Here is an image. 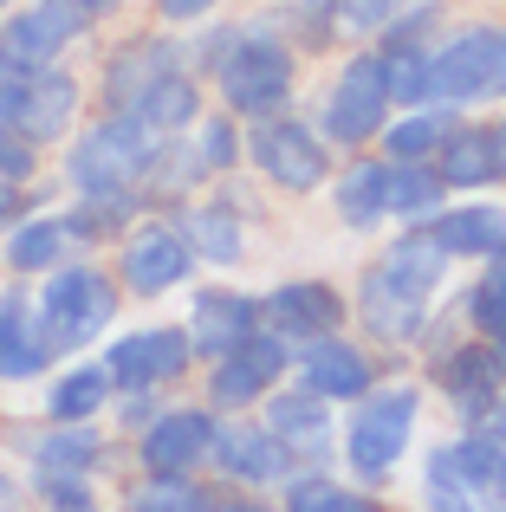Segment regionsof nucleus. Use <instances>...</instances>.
Returning a JSON list of instances; mask_svg holds the SVG:
<instances>
[{"label":"nucleus","instance_id":"1","mask_svg":"<svg viewBox=\"0 0 506 512\" xmlns=\"http://www.w3.org/2000/svg\"><path fill=\"white\" fill-rule=\"evenodd\" d=\"M182 39H189V65L202 72L208 98H215L221 111H234L241 124H260V117H279V111H292V104H305V72H312V65H305L299 46L273 26L266 0L215 13V20H202Z\"/></svg>","mask_w":506,"mask_h":512},{"label":"nucleus","instance_id":"2","mask_svg":"<svg viewBox=\"0 0 506 512\" xmlns=\"http://www.w3.org/2000/svg\"><path fill=\"white\" fill-rule=\"evenodd\" d=\"M429 104L500 111L506 104V13L461 0L429 46Z\"/></svg>","mask_w":506,"mask_h":512},{"label":"nucleus","instance_id":"3","mask_svg":"<svg viewBox=\"0 0 506 512\" xmlns=\"http://www.w3.org/2000/svg\"><path fill=\"white\" fill-rule=\"evenodd\" d=\"M163 150L143 117L130 111H91L72 137L52 150V175L65 195H150V163Z\"/></svg>","mask_w":506,"mask_h":512},{"label":"nucleus","instance_id":"4","mask_svg":"<svg viewBox=\"0 0 506 512\" xmlns=\"http://www.w3.org/2000/svg\"><path fill=\"white\" fill-rule=\"evenodd\" d=\"M312 124L325 130V143L338 156H357V150H377L383 124L396 117V91H390V65H383L377 46H344L325 59L312 98H305Z\"/></svg>","mask_w":506,"mask_h":512},{"label":"nucleus","instance_id":"5","mask_svg":"<svg viewBox=\"0 0 506 512\" xmlns=\"http://www.w3.org/2000/svg\"><path fill=\"white\" fill-rule=\"evenodd\" d=\"M124 286H117L111 260L98 253H72L65 266H52L46 279H33V312H39V331L59 357H85L98 350L104 338L117 331L124 318Z\"/></svg>","mask_w":506,"mask_h":512},{"label":"nucleus","instance_id":"6","mask_svg":"<svg viewBox=\"0 0 506 512\" xmlns=\"http://www.w3.org/2000/svg\"><path fill=\"white\" fill-rule=\"evenodd\" d=\"M422 409H429V389L416 376H383L370 396H357L351 409L338 415V454L357 474V487H383L396 480V467L416 448Z\"/></svg>","mask_w":506,"mask_h":512},{"label":"nucleus","instance_id":"7","mask_svg":"<svg viewBox=\"0 0 506 512\" xmlns=\"http://www.w3.org/2000/svg\"><path fill=\"white\" fill-rule=\"evenodd\" d=\"M189 65V39L156 26L150 13L111 26L91 39L85 52V78H91V111H137V98L150 85H163L169 72Z\"/></svg>","mask_w":506,"mask_h":512},{"label":"nucleus","instance_id":"8","mask_svg":"<svg viewBox=\"0 0 506 512\" xmlns=\"http://www.w3.org/2000/svg\"><path fill=\"white\" fill-rule=\"evenodd\" d=\"M331 169H338V150L325 143V130L312 124V111H305V104L247 124V175L260 188H273V195H286V201L325 195Z\"/></svg>","mask_w":506,"mask_h":512},{"label":"nucleus","instance_id":"9","mask_svg":"<svg viewBox=\"0 0 506 512\" xmlns=\"http://www.w3.org/2000/svg\"><path fill=\"white\" fill-rule=\"evenodd\" d=\"M111 273H117V286H124L130 305H163V299H176V292H189L195 279H202V260H195L176 208H150L111 247Z\"/></svg>","mask_w":506,"mask_h":512},{"label":"nucleus","instance_id":"10","mask_svg":"<svg viewBox=\"0 0 506 512\" xmlns=\"http://www.w3.org/2000/svg\"><path fill=\"white\" fill-rule=\"evenodd\" d=\"M104 370H111L117 389H182L189 376H202V357H195V338L182 318H137V325H117L111 338L98 344Z\"/></svg>","mask_w":506,"mask_h":512},{"label":"nucleus","instance_id":"11","mask_svg":"<svg viewBox=\"0 0 506 512\" xmlns=\"http://www.w3.org/2000/svg\"><path fill=\"white\" fill-rule=\"evenodd\" d=\"M91 26L78 20L72 0H13L0 13V65L13 72H46V65H72L91 52Z\"/></svg>","mask_w":506,"mask_h":512},{"label":"nucleus","instance_id":"12","mask_svg":"<svg viewBox=\"0 0 506 512\" xmlns=\"http://www.w3.org/2000/svg\"><path fill=\"white\" fill-rule=\"evenodd\" d=\"M292 376V344L279 331H253L241 350L202 363V402L215 415H253Z\"/></svg>","mask_w":506,"mask_h":512},{"label":"nucleus","instance_id":"13","mask_svg":"<svg viewBox=\"0 0 506 512\" xmlns=\"http://www.w3.org/2000/svg\"><path fill=\"white\" fill-rule=\"evenodd\" d=\"M292 383H305L312 396H325L331 409H351L357 396H370V389L383 383V350L364 344L351 325L325 331V338L292 350Z\"/></svg>","mask_w":506,"mask_h":512},{"label":"nucleus","instance_id":"14","mask_svg":"<svg viewBox=\"0 0 506 512\" xmlns=\"http://www.w3.org/2000/svg\"><path fill=\"white\" fill-rule=\"evenodd\" d=\"M182 325H189V338H195V357L215 363V357H228V350H241L253 331H266V312H260V292H247L234 273H208V279L189 286Z\"/></svg>","mask_w":506,"mask_h":512},{"label":"nucleus","instance_id":"15","mask_svg":"<svg viewBox=\"0 0 506 512\" xmlns=\"http://www.w3.org/2000/svg\"><path fill=\"white\" fill-rule=\"evenodd\" d=\"M260 312H266V331H279L292 350L325 338V331H344L351 325V292L325 273H286L260 292Z\"/></svg>","mask_w":506,"mask_h":512},{"label":"nucleus","instance_id":"16","mask_svg":"<svg viewBox=\"0 0 506 512\" xmlns=\"http://www.w3.org/2000/svg\"><path fill=\"white\" fill-rule=\"evenodd\" d=\"M215 428H221V415L208 402H163V415L137 435V467L150 480H195L208 467Z\"/></svg>","mask_w":506,"mask_h":512},{"label":"nucleus","instance_id":"17","mask_svg":"<svg viewBox=\"0 0 506 512\" xmlns=\"http://www.w3.org/2000/svg\"><path fill=\"white\" fill-rule=\"evenodd\" d=\"M59 370V350L46 344L33 312V286L7 279L0 286V389H26V383H46Z\"/></svg>","mask_w":506,"mask_h":512},{"label":"nucleus","instance_id":"18","mask_svg":"<svg viewBox=\"0 0 506 512\" xmlns=\"http://www.w3.org/2000/svg\"><path fill=\"white\" fill-rule=\"evenodd\" d=\"M208 467L228 474V480H247V487H273V480H292V448L260 422V415H221Z\"/></svg>","mask_w":506,"mask_h":512},{"label":"nucleus","instance_id":"19","mask_svg":"<svg viewBox=\"0 0 506 512\" xmlns=\"http://www.w3.org/2000/svg\"><path fill=\"white\" fill-rule=\"evenodd\" d=\"M325 195H331V214H338L344 234H377V227H390V156L383 150L338 156Z\"/></svg>","mask_w":506,"mask_h":512},{"label":"nucleus","instance_id":"20","mask_svg":"<svg viewBox=\"0 0 506 512\" xmlns=\"http://www.w3.org/2000/svg\"><path fill=\"white\" fill-rule=\"evenodd\" d=\"M429 227H435V240L448 247L455 266L500 260L506 253V188H494V195H455Z\"/></svg>","mask_w":506,"mask_h":512},{"label":"nucleus","instance_id":"21","mask_svg":"<svg viewBox=\"0 0 506 512\" xmlns=\"http://www.w3.org/2000/svg\"><path fill=\"white\" fill-rule=\"evenodd\" d=\"M253 415H260V422L292 448V461H299V454H305V461H318L325 448H338V409H331L325 396H312L305 383H292V376Z\"/></svg>","mask_w":506,"mask_h":512},{"label":"nucleus","instance_id":"22","mask_svg":"<svg viewBox=\"0 0 506 512\" xmlns=\"http://www.w3.org/2000/svg\"><path fill=\"white\" fill-rule=\"evenodd\" d=\"M72 234H65V214L59 208H26L20 221L0 234V273L20 279V286H33V279H46L52 266L72 260Z\"/></svg>","mask_w":506,"mask_h":512},{"label":"nucleus","instance_id":"23","mask_svg":"<svg viewBox=\"0 0 506 512\" xmlns=\"http://www.w3.org/2000/svg\"><path fill=\"white\" fill-rule=\"evenodd\" d=\"M435 169H442L448 195H494L500 188V150H494V111H468L455 130H448L442 156H435Z\"/></svg>","mask_w":506,"mask_h":512},{"label":"nucleus","instance_id":"24","mask_svg":"<svg viewBox=\"0 0 506 512\" xmlns=\"http://www.w3.org/2000/svg\"><path fill=\"white\" fill-rule=\"evenodd\" d=\"M111 370H104L98 350L85 357H59V370L46 376V422H104L111 415Z\"/></svg>","mask_w":506,"mask_h":512},{"label":"nucleus","instance_id":"25","mask_svg":"<svg viewBox=\"0 0 506 512\" xmlns=\"http://www.w3.org/2000/svg\"><path fill=\"white\" fill-rule=\"evenodd\" d=\"M208 85H202V72H195V65H182V72H169L163 85H150L137 98V111L130 117H143V124L156 130V137H189L195 124H202V111H208Z\"/></svg>","mask_w":506,"mask_h":512},{"label":"nucleus","instance_id":"26","mask_svg":"<svg viewBox=\"0 0 506 512\" xmlns=\"http://www.w3.org/2000/svg\"><path fill=\"white\" fill-rule=\"evenodd\" d=\"M468 111H448V104H409V111H396L390 124H383L377 150L390 156V163H435L448 143V130L461 124Z\"/></svg>","mask_w":506,"mask_h":512},{"label":"nucleus","instance_id":"27","mask_svg":"<svg viewBox=\"0 0 506 512\" xmlns=\"http://www.w3.org/2000/svg\"><path fill=\"white\" fill-rule=\"evenodd\" d=\"M273 26L299 46L305 65H325L331 52H344V26H338V0H266Z\"/></svg>","mask_w":506,"mask_h":512},{"label":"nucleus","instance_id":"28","mask_svg":"<svg viewBox=\"0 0 506 512\" xmlns=\"http://www.w3.org/2000/svg\"><path fill=\"white\" fill-rule=\"evenodd\" d=\"M448 201L455 195L435 163H390V227H429Z\"/></svg>","mask_w":506,"mask_h":512},{"label":"nucleus","instance_id":"29","mask_svg":"<svg viewBox=\"0 0 506 512\" xmlns=\"http://www.w3.org/2000/svg\"><path fill=\"white\" fill-rule=\"evenodd\" d=\"M195 156H202L208 182H228V175H247V124L234 111H221V104H208L202 124L189 130Z\"/></svg>","mask_w":506,"mask_h":512},{"label":"nucleus","instance_id":"30","mask_svg":"<svg viewBox=\"0 0 506 512\" xmlns=\"http://www.w3.org/2000/svg\"><path fill=\"white\" fill-rule=\"evenodd\" d=\"M286 500H292V512H377L364 487H344L331 474H292Z\"/></svg>","mask_w":506,"mask_h":512},{"label":"nucleus","instance_id":"31","mask_svg":"<svg viewBox=\"0 0 506 512\" xmlns=\"http://www.w3.org/2000/svg\"><path fill=\"white\" fill-rule=\"evenodd\" d=\"M409 0H338V26H344V46H383V33L396 26Z\"/></svg>","mask_w":506,"mask_h":512},{"label":"nucleus","instance_id":"32","mask_svg":"<svg viewBox=\"0 0 506 512\" xmlns=\"http://www.w3.org/2000/svg\"><path fill=\"white\" fill-rule=\"evenodd\" d=\"M130 512H215V500L195 480H143L130 493Z\"/></svg>","mask_w":506,"mask_h":512},{"label":"nucleus","instance_id":"33","mask_svg":"<svg viewBox=\"0 0 506 512\" xmlns=\"http://www.w3.org/2000/svg\"><path fill=\"white\" fill-rule=\"evenodd\" d=\"M234 7H247V0H143V13H150L156 26H169V33H195L202 20L234 13Z\"/></svg>","mask_w":506,"mask_h":512},{"label":"nucleus","instance_id":"34","mask_svg":"<svg viewBox=\"0 0 506 512\" xmlns=\"http://www.w3.org/2000/svg\"><path fill=\"white\" fill-rule=\"evenodd\" d=\"M0 175H7V182H26V188H39V175H46V150L26 143L7 117H0Z\"/></svg>","mask_w":506,"mask_h":512},{"label":"nucleus","instance_id":"35","mask_svg":"<svg viewBox=\"0 0 506 512\" xmlns=\"http://www.w3.org/2000/svg\"><path fill=\"white\" fill-rule=\"evenodd\" d=\"M72 7H78V20H85L91 33H111V26L137 20V13H143V0H72Z\"/></svg>","mask_w":506,"mask_h":512},{"label":"nucleus","instance_id":"36","mask_svg":"<svg viewBox=\"0 0 506 512\" xmlns=\"http://www.w3.org/2000/svg\"><path fill=\"white\" fill-rule=\"evenodd\" d=\"M26 208H39V188H26V182H7V175H0V234H7V227L20 221Z\"/></svg>","mask_w":506,"mask_h":512},{"label":"nucleus","instance_id":"37","mask_svg":"<svg viewBox=\"0 0 506 512\" xmlns=\"http://www.w3.org/2000/svg\"><path fill=\"white\" fill-rule=\"evenodd\" d=\"M494 150H500V188H506V104L494 111Z\"/></svg>","mask_w":506,"mask_h":512},{"label":"nucleus","instance_id":"38","mask_svg":"<svg viewBox=\"0 0 506 512\" xmlns=\"http://www.w3.org/2000/svg\"><path fill=\"white\" fill-rule=\"evenodd\" d=\"M494 487H500V493H506V454H500V474H494Z\"/></svg>","mask_w":506,"mask_h":512},{"label":"nucleus","instance_id":"39","mask_svg":"<svg viewBox=\"0 0 506 512\" xmlns=\"http://www.w3.org/2000/svg\"><path fill=\"white\" fill-rule=\"evenodd\" d=\"M474 7H500V13H506V0H474Z\"/></svg>","mask_w":506,"mask_h":512},{"label":"nucleus","instance_id":"40","mask_svg":"<svg viewBox=\"0 0 506 512\" xmlns=\"http://www.w3.org/2000/svg\"><path fill=\"white\" fill-rule=\"evenodd\" d=\"M7 7H13V0H0V13H7Z\"/></svg>","mask_w":506,"mask_h":512},{"label":"nucleus","instance_id":"41","mask_svg":"<svg viewBox=\"0 0 506 512\" xmlns=\"http://www.w3.org/2000/svg\"><path fill=\"white\" fill-rule=\"evenodd\" d=\"M0 286H7V273H0Z\"/></svg>","mask_w":506,"mask_h":512},{"label":"nucleus","instance_id":"42","mask_svg":"<svg viewBox=\"0 0 506 512\" xmlns=\"http://www.w3.org/2000/svg\"><path fill=\"white\" fill-rule=\"evenodd\" d=\"M448 7H461V0H448Z\"/></svg>","mask_w":506,"mask_h":512}]
</instances>
